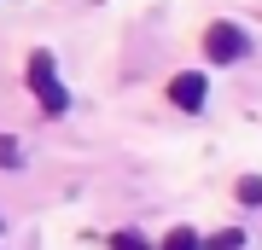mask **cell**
Segmentation results:
<instances>
[{
  "label": "cell",
  "instance_id": "6da1fadb",
  "mask_svg": "<svg viewBox=\"0 0 262 250\" xmlns=\"http://www.w3.org/2000/svg\"><path fill=\"white\" fill-rule=\"evenodd\" d=\"M204 53L215 58V64H233V58H245V53H251V35H245L239 24L215 18V24L204 29Z\"/></svg>",
  "mask_w": 262,
  "mask_h": 250
},
{
  "label": "cell",
  "instance_id": "7a4b0ae2",
  "mask_svg": "<svg viewBox=\"0 0 262 250\" xmlns=\"http://www.w3.org/2000/svg\"><path fill=\"white\" fill-rule=\"evenodd\" d=\"M29 87H35V99L47 105V111H64L70 105V93L58 87V76H53V53H29Z\"/></svg>",
  "mask_w": 262,
  "mask_h": 250
},
{
  "label": "cell",
  "instance_id": "3957f363",
  "mask_svg": "<svg viewBox=\"0 0 262 250\" xmlns=\"http://www.w3.org/2000/svg\"><path fill=\"white\" fill-rule=\"evenodd\" d=\"M204 93H210V82L198 70H181L175 82H169V99L181 105V111H198V105H204Z\"/></svg>",
  "mask_w": 262,
  "mask_h": 250
},
{
  "label": "cell",
  "instance_id": "277c9868",
  "mask_svg": "<svg viewBox=\"0 0 262 250\" xmlns=\"http://www.w3.org/2000/svg\"><path fill=\"white\" fill-rule=\"evenodd\" d=\"M163 250H204V239H198V227H175L163 239Z\"/></svg>",
  "mask_w": 262,
  "mask_h": 250
},
{
  "label": "cell",
  "instance_id": "5b68a950",
  "mask_svg": "<svg viewBox=\"0 0 262 250\" xmlns=\"http://www.w3.org/2000/svg\"><path fill=\"white\" fill-rule=\"evenodd\" d=\"M111 250H151V239L134 233V227H122V233H111Z\"/></svg>",
  "mask_w": 262,
  "mask_h": 250
},
{
  "label": "cell",
  "instance_id": "8992f818",
  "mask_svg": "<svg viewBox=\"0 0 262 250\" xmlns=\"http://www.w3.org/2000/svg\"><path fill=\"white\" fill-rule=\"evenodd\" d=\"M239 244H245L239 227H227V233H215V239H204V250H239Z\"/></svg>",
  "mask_w": 262,
  "mask_h": 250
},
{
  "label": "cell",
  "instance_id": "52a82bcc",
  "mask_svg": "<svg viewBox=\"0 0 262 250\" xmlns=\"http://www.w3.org/2000/svg\"><path fill=\"white\" fill-rule=\"evenodd\" d=\"M239 204H262V175H245L239 180Z\"/></svg>",
  "mask_w": 262,
  "mask_h": 250
},
{
  "label": "cell",
  "instance_id": "ba28073f",
  "mask_svg": "<svg viewBox=\"0 0 262 250\" xmlns=\"http://www.w3.org/2000/svg\"><path fill=\"white\" fill-rule=\"evenodd\" d=\"M0 163H18V146L12 140H0Z\"/></svg>",
  "mask_w": 262,
  "mask_h": 250
}]
</instances>
